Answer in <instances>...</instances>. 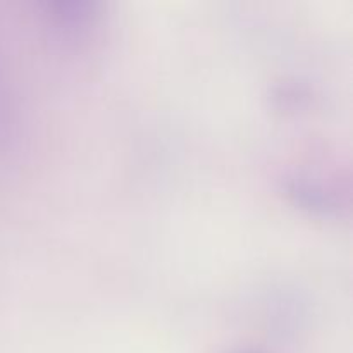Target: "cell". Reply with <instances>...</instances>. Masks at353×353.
<instances>
[]
</instances>
